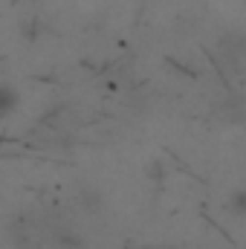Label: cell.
<instances>
[{
  "instance_id": "obj_1",
  "label": "cell",
  "mask_w": 246,
  "mask_h": 249,
  "mask_svg": "<svg viewBox=\"0 0 246 249\" xmlns=\"http://www.w3.org/2000/svg\"><path fill=\"white\" fill-rule=\"evenodd\" d=\"M15 105H18V93H15L9 84H0V119L9 116V113L15 110Z\"/></svg>"
}]
</instances>
